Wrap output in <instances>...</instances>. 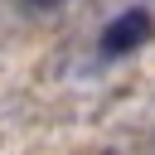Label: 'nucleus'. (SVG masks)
Here are the masks:
<instances>
[{
    "label": "nucleus",
    "mask_w": 155,
    "mask_h": 155,
    "mask_svg": "<svg viewBox=\"0 0 155 155\" xmlns=\"http://www.w3.org/2000/svg\"><path fill=\"white\" fill-rule=\"evenodd\" d=\"M19 5H24V10H58L63 0H19Z\"/></svg>",
    "instance_id": "nucleus-2"
},
{
    "label": "nucleus",
    "mask_w": 155,
    "mask_h": 155,
    "mask_svg": "<svg viewBox=\"0 0 155 155\" xmlns=\"http://www.w3.org/2000/svg\"><path fill=\"white\" fill-rule=\"evenodd\" d=\"M150 39H155V15L140 10V5H131V10H121V15L102 29V53H107V58H126V53L145 48Z\"/></svg>",
    "instance_id": "nucleus-1"
}]
</instances>
